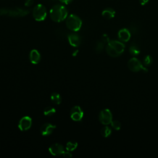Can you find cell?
<instances>
[{"label": "cell", "mask_w": 158, "mask_h": 158, "mask_svg": "<svg viewBox=\"0 0 158 158\" xmlns=\"http://www.w3.org/2000/svg\"><path fill=\"white\" fill-rule=\"evenodd\" d=\"M152 62H153L152 57L149 55L146 56L143 60V64L145 66H150L152 64Z\"/></svg>", "instance_id": "22"}, {"label": "cell", "mask_w": 158, "mask_h": 158, "mask_svg": "<svg viewBox=\"0 0 158 158\" xmlns=\"http://www.w3.org/2000/svg\"><path fill=\"white\" fill-rule=\"evenodd\" d=\"M118 37L119 40L123 42H127L131 37L130 31L127 28H122L119 30L118 33Z\"/></svg>", "instance_id": "13"}, {"label": "cell", "mask_w": 158, "mask_h": 158, "mask_svg": "<svg viewBox=\"0 0 158 158\" xmlns=\"http://www.w3.org/2000/svg\"><path fill=\"white\" fill-rule=\"evenodd\" d=\"M101 40L104 44H106V43L107 44V43L110 41L109 38V36H107V35H106V34H104V35H102Z\"/></svg>", "instance_id": "24"}, {"label": "cell", "mask_w": 158, "mask_h": 158, "mask_svg": "<svg viewBox=\"0 0 158 158\" xmlns=\"http://www.w3.org/2000/svg\"><path fill=\"white\" fill-rule=\"evenodd\" d=\"M62 156L65 157H67V158H69V157H71L72 156V154L70 152V151H64Z\"/></svg>", "instance_id": "26"}, {"label": "cell", "mask_w": 158, "mask_h": 158, "mask_svg": "<svg viewBox=\"0 0 158 158\" xmlns=\"http://www.w3.org/2000/svg\"><path fill=\"white\" fill-rule=\"evenodd\" d=\"M111 133H112V130L108 126L104 127L103 128H102L101 130V135L104 138L109 137L111 135Z\"/></svg>", "instance_id": "19"}, {"label": "cell", "mask_w": 158, "mask_h": 158, "mask_svg": "<svg viewBox=\"0 0 158 158\" xmlns=\"http://www.w3.org/2000/svg\"><path fill=\"white\" fill-rule=\"evenodd\" d=\"M43 113H44V115L50 117V116L53 115L56 113V109L53 107L48 106L44 109Z\"/></svg>", "instance_id": "17"}, {"label": "cell", "mask_w": 158, "mask_h": 158, "mask_svg": "<svg viewBox=\"0 0 158 158\" xmlns=\"http://www.w3.org/2000/svg\"><path fill=\"white\" fill-rule=\"evenodd\" d=\"M128 67L131 71L134 72H138L139 71L148 72V70L145 67H144L141 62L136 57H133L128 60Z\"/></svg>", "instance_id": "6"}, {"label": "cell", "mask_w": 158, "mask_h": 158, "mask_svg": "<svg viewBox=\"0 0 158 158\" xmlns=\"http://www.w3.org/2000/svg\"><path fill=\"white\" fill-rule=\"evenodd\" d=\"M29 59L31 63L33 64H38L41 60V55L39 51L36 49L31 50L29 54Z\"/></svg>", "instance_id": "14"}, {"label": "cell", "mask_w": 158, "mask_h": 158, "mask_svg": "<svg viewBox=\"0 0 158 158\" xmlns=\"http://www.w3.org/2000/svg\"><path fill=\"white\" fill-rule=\"evenodd\" d=\"M111 126L115 130H119L120 128H121V123L118 120H114V121H112L111 123Z\"/></svg>", "instance_id": "23"}, {"label": "cell", "mask_w": 158, "mask_h": 158, "mask_svg": "<svg viewBox=\"0 0 158 158\" xmlns=\"http://www.w3.org/2000/svg\"><path fill=\"white\" fill-rule=\"evenodd\" d=\"M104 43L101 40V41H98L96 43V47H95V51L97 53H100L102 51L104 47Z\"/></svg>", "instance_id": "21"}, {"label": "cell", "mask_w": 158, "mask_h": 158, "mask_svg": "<svg viewBox=\"0 0 158 158\" xmlns=\"http://www.w3.org/2000/svg\"><path fill=\"white\" fill-rule=\"evenodd\" d=\"M125 48V46L123 43L116 40H112L107 44L106 51L109 56L116 57L123 52Z\"/></svg>", "instance_id": "1"}, {"label": "cell", "mask_w": 158, "mask_h": 158, "mask_svg": "<svg viewBox=\"0 0 158 158\" xmlns=\"http://www.w3.org/2000/svg\"><path fill=\"white\" fill-rule=\"evenodd\" d=\"M82 25V21L80 18L74 14H71L66 19V26L71 31H78Z\"/></svg>", "instance_id": "4"}, {"label": "cell", "mask_w": 158, "mask_h": 158, "mask_svg": "<svg viewBox=\"0 0 158 158\" xmlns=\"http://www.w3.org/2000/svg\"><path fill=\"white\" fill-rule=\"evenodd\" d=\"M70 118L76 122L81 120L83 117V111L81 107L78 106H75L73 107L70 112Z\"/></svg>", "instance_id": "8"}, {"label": "cell", "mask_w": 158, "mask_h": 158, "mask_svg": "<svg viewBox=\"0 0 158 158\" xmlns=\"http://www.w3.org/2000/svg\"><path fill=\"white\" fill-rule=\"evenodd\" d=\"M51 100L55 104H60L62 101V98L58 93L54 92L51 95Z\"/></svg>", "instance_id": "16"}, {"label": "cell", "mask_w": 158, "mask_h": 158, "mask_svg": "<svg viewBox=\"0 0 158 158\" xmlns=\"http://www.w3.org/2000/svg\"><path fill=\"white\" fill-rule=\"evenodd\" d=\"M32 14L33 18L36 21H43L47 15L46 9L43 4H38L33 8Z\"/></svg>", "instance_id": "5"}, {"label": "cell", "mask_w": 158, "mask_h": 158, "mask_svg": "<svg viewBox=\"0 0 158 158\" xmlns=\"http://www.w3.org/2000/svg\"><path fill=\"white\" fill-rule=\"evenodd\" d=\"M56 126L50 123H46L41 125L40 128V133L43 136L50 135L55 130Z\"/></svg>", "instance_id": "11"}, {"label": "cell", "mask_w": 158, "mask_h": 158, "mask_svg": "<svg viewBox=\"0 0 158 158\" xmlns=\"http://www.w3.org/2000/svg\"><path fill=\"white\" fill-rule=\"evenodd\" d=\"M129 52L132 56H136L139 55V54L140 53V50L137 46L133 44V45L130 46L129 48Z\"/></svg>", "instance_id": "20"}, {"label": "cell", "mask_w": 158, "mask_h": 158, "mask_svg": "<svg viewBox=\"0 0 158 158\" xmlns=\"http://www.w3.org/2000/svg\"><path fill=\"white\" fill-rule=\"evenodd\" d=\"M115 11L110 7L105 9L102 12V15L103 17L107 19H112L115 17Z\"/></svg>", "instance_id": "15"}, {"label": "cell", "mask_w": 158, "mask_h": 158, "mask_svg": "<svg viewBox=\"0 0 158 158\" xmlns=\"http://www.w3.org/2000/svg\"><path fill=\"white\" fill-rule=\"evenodd\" d=\"M60 2L65 4H68L69 3H70L73 0H59Z\"/></svg>", "instance_id": "28"}, {"label": "cell", "mask_w": 158, "mask_h": 158, "mask_svg": "<svg viewBox=\"0 0 158 158\" xmlns=\"http://www.w3.org/2000/svg\"><path fill=\"white\" fill-rule=\"evenodd\" d=\"M68 15L65 7L61 4L54 5L50 10V17L54 22H60L65 20Z\"/></svg>", "instance_id": "2"}, {"label": "cell", "mask_w": 158, "mask_h": 158, "mask_svg": "<svg viewBox=\"0 0 158 158\" xmlns=\"http://www.w3.org/2000/svg\"><path fill=\"white\" fill-rule=\"evenodd\" d=\"M99 122L105 125H107L112 121V115L110 110L108 109L102 110L99 114Z\"/></svg>", "instance_id": "7"}, {"label": "cell", "mask_w": 158, "mask_h": 158, "mask_svg": "<svg viewBox=\"0 0 158 158\" xmlns=\"http://www.w3.org/2000/svg\"><path fill=\"white\" fill-rule=\"evenodd\" d=\"M29 10L27 9L14 7V8H1L0 15H4L12 17H22L29 14Z\"/></svg>", "instance_id": "3"}, {"label": "cell", "mask_w": 158, "mask_h": 158, "mask_svg": "<svg viewBox=\"0 0 158 158\" xmlns=\"http://www.w3.org/2000/svg\"><path fill=\"white\" fill-rule=\"evenodd\" d=\"M139 1L140 4H141V5L144 6V5L146 4L148 2L149 0H139Z\"/></svg>", "instance_id": "29"}, {"label": "cell", "mask_w": 158, "mask_h": 158, "mask_svg": "<svg viewBox=\"0 0 158 158\" xmlns=\"http://www.w3.org/2000/svg\"><path fill=\"white\" fill-rule=\"evenodd\" d=\"M48 151L52 155L55 156L62 155L65 151L63 146L59 143H54L51 144L49 146Z\"/></svg>", "instance_id": "10"}, {"label": "cell", "mask_w": 158, "mask_h": 158, "mask_svg": "<svg viewBox=\"0 0 158 158\" xmlns=\"http://www.w3.org/2000/svg\"><path fill=\"white\" fill-rule=\"evenodd\" d=\"M67 39L69 44L73 47H78L81 43L80 36L75 33H69L67 35Z\"/></svg>", "instance_id": "12"}, {"label": "cell", "mask_w": 158, "mask_h": 158, "mask_svg": "<svg viewBox=\"0 0 158 158\" xmlns=\"http://www.w3.org/2000/svg\"><path fill=\"white\" fill-rule=\"evenodd\" d=\"M33 0H26L25 2V6L27 7H30L33 4Z\"/></svg>", "instance_id": "25"}, {"label": "cell", "mask_w": 158, "mask_h": 158, "mask_svg": "<svg viewBox=\"0 0 158 158\" xmlns=\"http://www.w3.org/2000/svg\"><path fill=\"white\" fill-rule=\"evenodd\" d=\"M32 124L31 118L29 116H24L19 122L18 127L22 131H27L30 128Z\"/></svg>", "instance_id": "9"}, {"label": "cell", "mask_w": 158, "mask_h": 158, "mask_svg": "<svg viewBox=\"0 0 158 158\" xmlns=\"http://www.w3.org/2000/svg\"><path fill=\"white\" fill-rule=\"evenodd\" d=\"M57 35H59L62 38V37H64V36L65 35V31H64L62 29V30L60 29L59 30H57Z\"/></svg>", "instance_id": "27"}, {"label": "cell", "mask_w": 158, "mask_h": 158, "mask_svg": "<svg viewBox=\"0 0 158 158\" xmlns=\"http://www.w3.org/2000/svg\"><path fill=\"white\" fill-rule=\"evenodd\" d=\"M77 146H78V144L77 142L73 141H70L67 143L65 148L67 151L70 152V151H74L77 148Z\"/></svg>", "instance_id": "18"}]
</instances>
